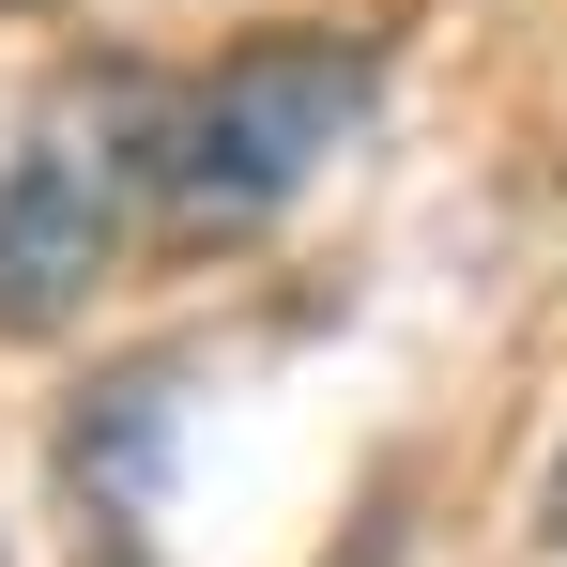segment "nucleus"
Instances as JSON below:
<instances>
[{
  "label": "nucleus",
  "mask_w": 567,
  "mask_h": 567,
  "mask_svg": "<svg viewBox=\"0 0 567 567\" xmlns=\"http://www.w3.org/2000/svg\"><path fill=\"white\" fill-rule=\"evenodd\" d=\"M169 185V107L154 78H123V62H78V78H47V107L16 123V154H0V338H62L78 307L107 291L123 261V230H138V199Z\"/></svg>",
  "instance_id": "f257e3e1"
},
{
  "label": "nucleus",
  "mask_w": 567,
  "mask_h": 567,
  "mask_svg": "<svg viewBox=\"0 0 567 567\" xmlns=\"http://www.w3.org/2000/svg\"><path fill=\"white\" fill-rule=\"evenodd\" d=\"M369 93H383L369 31H261V47H230L169 107V185H154L169 230L185 246H246L261 215H291V199L338 169V138L369 123Z\"/></svg>",
  "instance_id": "f03ea898"
},
{
  "label": "nucleus",
  "mask_w": 567,
  "mask_h": 567,
  "mask_svg": "<svg viewBox=\"0 0 567 567\" xmlns=\"http://www.w3.org/2000/svg\"><path fill=\"white\" fill-rule=\"evenodd\" d=\"M154 445H169V369H123V383L93 399V414H78V445H62V475L93 491L107 522H138V491H154Z\"/></svg>",
  "instance_id": "7ed1b4c3"
},
{
  "label": "nucleus",
  "mask_w": 567,
  "mask_h": 567,
  "mask_svg": "<svg viewBox=\"0 0 567 567\" xmlns=\"http://www.w3.org/2000/svg\"><path fill=\"white\" fill-rule=\"evenodd\" d=\"M322 567H399V506H369V522H353V537H338Z\"/></svg>",
  "instance_id": "20e7f679"
},
{
  "label": "nucleus",
  "mask_w": 567,
  "mask_h": 567,
  "mask_svg": "<svg viewBox=\"0 0 567 567\" xmlns=\"http://www.w3.org/2000/svg\"><path fill=\"white\" fill-rule=\"evenodd\" d=\"M553 537H567V461H553Z\"/></svg>",
  "instance_id": "39448f33"
},
{
  "label": "nucleus",
  "mask_w": 567,
  "mask_h": 567,
  "mask_svg": "<svg viewBox=\"0 0 567 567\" xmlns=\"http://www.w3.org/2000/svg\"><path fill=\"white\" fill-rule=\"evenodd\" d=\"M0 16H31V0H0Z\"/></svg>",
  "instance_id": "423d86ee"
},
{
  "label": "nucleus",
  "mask_w": 567,
  "mask_h": 567,
  "mask_svg": "<svg viewBox=\"0 0 567 567\" xmlns=\"http://www.w3.org/2000/svg\"><path fill=\"white\" fill-rule=\"evenodd\" d=\"M107 567H138V553H107Z\"/></svg>",
  "instance_id": "0eeeda50"
}]
</instances>
